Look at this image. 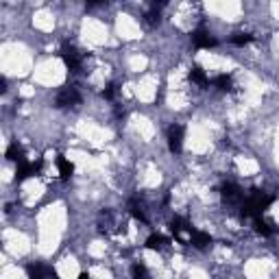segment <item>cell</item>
Wrapping results in <instances>:
<instances>
[{"instance_id": "obj_1", "label": "cell", "mask_w": 279, "mask_h": 279, "mask_svg": "<svg viewBox=\"0 0 279 279\" xmlns=\"http://www.w3.org/2000/svg\"><path fill=\"white\" fill-rule=\"evenodd\" d=\"M181 142H183V127H179V125L170 127V131H168V144H170L172 153L181 151Z\"/></svg>"}]
</instances>
